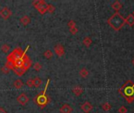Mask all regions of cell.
Listing matches in <instances>:
<instances>
[{
	"label": "cell",
	"instance_id": "cell-1",
	"mask_svg": "<svg viewBox=\"0 0 134 113\" xmlns=\"http://www.w3.org/2000/svg\"><path fill=\"white\" fill-rule=\"evenodd\" d=\"M107 23L114 31H119L126 24V18H124L118 12L113 14L107 21Z\"/></svg>",
	"mask_w": 134,
	"mask_h": 113
},
{
	"label": "cell",
	"instance_id": "cell-2",
	"mask_svg": "<svg viewBox=\"0 0 134 113\" xmlns=\"http://www.w3.org/2000/svg\"><path fill=\"white\" fill-rule=\"evenodd\" d=\"M48 85V82L47 83V87ZM47 87L43 92L40 93L39 94H37L36 97L34 98V102L36 104V105L41 108L43 109V108H45L51 101L49 96L47 94H46V90H47Z\"/></svg>",
	"mask_w": 134,
	"mask_h": 113
},
{
	"label": "cell",
	"instance_id": "cell-3",
	"mask_svg": "<svg viewBox=\"0 0 134 113\" xmlns=\"http://www.w3.org/2000/svg\"><path fill=\"white\" fill-rule=\"evenodd\" d=\"M25 52L22 51L21 47H17V48H15L10 54L8 55V56L6 58V61H11L14 63L15 61L21 59L23 56V55L25 54Z\"/></svg>",
	"mask_w": 134,
	"mask_h": 113
},
{
	"label": "cell",
	"instance_id": "cell-4",
	"mask_svg": "<svg viewBox=\"0 0 134 113\" xmlns=\"http://www.w3.org/2000/svg\"><path fill=\"white\" fill-rule=\"evenodd\" d=\"M32 6L37 9L40 14L43 15L47 12V3L44 0H35L32 2Z\"/></svg>",
	"mask_w": 134,
	"mask_h": 113
},
{
	"label": "cell",
	"instance_id": "cell-5",
	"mask_svg": "<svg viewBox=\"0 0 134 113\" xmlns=\"http://www.w3.org/2000/svg\"><path fill=\"white\" fill-rule=\"evenodd\" d=\"M27 51V50H26ZM26 51L25 53V54L22 56V66H21V68H23L25 72L28 70L32 65V61L31 59L29 58L28 55H26Z\"/></svg>",
	"mask_w": 134,
	"mask_h": 113
},
{
	"label": "cell",
	"instance_id": "cell-6",
	"mask_svg": "<svg viewBox=\"0 0 134 113\" xmlns=\"http://www.w3.org/2000/svg\"><path fill=\"white\" fill-rule=\"evenodd\" d=\"M17 103L19 104V105L24 106V105H26L27 104L29 103V97H28V95H27L26 93H22L20 94L18 97H17Z\"/></svg>",
	"mask_w": 134,
	"mask_h": 113
},
{
	"label": "cell",
	"instance_id": "cell-7",
	"mask_svg": "<svg viewBox=\"0 0 134 113\" xmlns=\"http://www.w3.org/2000/svg\"><path fill=\"white\" fill-rule=\"evenodd\" d=\"M12 15V11L8 7L5 6L1 10H0V17H1L3 20H8Z\"/></svg>",
	"mask_w": 134,
	"mask_h": 113
},
{
	"label": "cell",
	"instance_id": "cell-8",
	"mask_svg": "<svg viewBox=\"0 0 134 113\" xmlns=\"http://www.w3.org/2000/svg\"><path fill=\"white\" fill-rule=\"evenodd\" d=\"M54 51H55V54L58 56H59V58H62V56H64L66 53L64 46L62 44H56L55 46H54Z\"/></svg>",
	"mask_w": 134,
	"mask_h": 113
},
{
	"label": "cell",
	"instance_id": "cell-9",
	"mask_svg": "<svg viewBox=\"0 0 134 113\" xmlns=\"http://www.w3.org/2000/svg\"><path fill=\"white\" fill-rule=\"evenodd\" d=\"M80 108H81L82 111H84L85 113H89V111H91L93 109L92 105L90 102H88V101H85L83 105H81Z\"/></svg>",
	"mask_w": 134,
	"mask_h": 113
},
{
	"label": "cell",
	"instance_id": "cell-10",
	"mask_svg": "<svg viewBox=\"0 0 134 113\" xmlns=\"http://www.w3.org/2000/svg\"><path fill=\"white\" fill-rule=\"evenodd\" d=\"M60 113H72L73 112V108L71 105H68V104H64L60 109H59Z\"/></svg>",
	"mask_w": 134,
	"mask_h": 113
},
{
	"label": "cell",
	"instance_id": "cell-11",
	"mask_svg": "<svg viewBox=\"0 0 134 113\" xmlns=\"http://www.w3.org/2000/svg\"><path fill=\"white\" fill-rule=\"evenodd\" d=\"M72 91L74 93V95L77 96V97L80 96L83 93V92H84L83 88L81 87H80V86H75V87H74L73 89H72Z\"/></svg>",
	"mask_w": 134,
	"mask_h": 113
},
{
	"label": "cell",
	"instance_id": "cell-12",
	"mask_svg": "<svg viewBox=\"0 0 134 113\" xmlns=\"http://www.w3.org/2000/svg\"><path fill=\"white\" fill-rule=\"evenodd\" d=\"M20 22L24 25V26H27L29 25L30 23H31V18L27 16V15H25L23 16L21 19H20Z\"/></svg>",
	"mask_w": 134,
	"mask_h": 113
},
{
	"label": "cell",
	"instance_id": "cell-13",
	"mask_svg": "<svg viewBox=\"0 0 134 113\" xmlns=\"http://www.w3.org/2000/svg\"><path fill=\"white\" fill-rule=\"evenodd\" d=\"M13 86L15 87V89L19 90V89H21L22 87L24 86V82L21 79H16L13 83Z\"/></svg>",
	"mask_w": 134,
	"mask_h": 113
},
{
	"label": "cell",
	"instance_id": "cell-14",
	"mask_svg": "<svg viewBox=\"0 0 134 113\" xmlns=\"http://www.w3.org/2000/svg\"><path fill=\"white\" fill-rule=\"evenodd\" d=\"M126 24H128L129 26L134 25V14H129L126 18Z\"/></svg>",
	"mask_w": 134,
	"mask_h": 113
},
{
	"label": "cell",
	"instance_id": "cell-15",
	"mask_svg": "<svg viewBox=\"0 0 134 113\" xmlns=\"http://www.w3.org/2000/svg\"><path fill=\"white\" fill-rule=\"evenodd\" d=\"M112 8L114 9V10L116 11V13H118L120 9H121V7H122V5L120 3V2H118V1H115L113 4H112Z\"/></svg>",
	"mask_w": 134,
	"mask_h": 113
},
{
	"label": "cell",
	"instance_id": "cell-16",
	"mask_svg": "<svg viewBox=\"0 0 134 113\" xmlns=\"http://www.w3.org/2000/svg\"><path fill=\"white\" fill-rule=\"evenodd\" d=\"M13 71L14 72V73L17 75V76H22L25 72V71L21 68H14Z\"/></svg>",
	"mask_w": 134,
	"mask_h": 113
},
{
	"label": "cell",
	"instance_id": "cell-17",
	"mask_svg": "<svg viewBox=\"0 0 134 113\" xmlns=\"http://www.w3.org/2000/svg\"><path fill=\"white\" fill-rule=\"evenodd\" d=\"M88 74H89V72H88V71L87 70V68H81V69H80V71L79 72L80 76L81 77V78H84V79L88 77Z\"/></svg>",
	"mask_w": 134,
	"mask_h": 113
},
{
	"label": "cell",
	"instance_id": "cell-18",
	"mask_svg": "<svg viewBox=\"0 0 134 113\" xmlns=\"http://www.w3.org/2000/svg\"><path fill=\"white\" fill-rule=\"evenodd\" d=\"M92 43V40L90 37H85L83 39V44L86 46V47H89L91 46V44Z\"/></svg>",
	"mask_w": 134,
	"mask_h": 113
},
{
	"label": "cell",
	"instance_id": "cell-19",
	"mask_svg": "<svg viewBox=\"0 0 134 113\" xmlns=\"http://www.w3.org/2000/svg\"><path fill=\"white\" fill-rule=\"evenodd\" d=\"M34 79V87H36V88H39L41 85H42V79L40 78V77H35Z\"/></svg>",
	"mask_w": 134,
	"mask_h": 113
},
{
	"label": "cell",
	"instance_id": "cell-20",
	"mask_svg": "<svg viewBox=\"0 0 134 113\" xmlns=\"http://www.w3.org/2000/svg\"><path fill=\"white\" fill-rule=\"evenodd\" d=\"M53 52L51 51V50H45L44 51V53H43V56L45 58H47V59H51V58H53Z\"/></svg>",
	"mask_w": 134,
	"mask_h": 113
},
{
	"label": "cell",
	"instance_id": "cell-21",
	"mask_svg": "<svg viewBox=\"0 0 134 113\" xmlns=\"http://www.w3.org/2000/svg\"><path fill=\"white\" fill-rule=\"evenodd\" d=\"M10 46L9 45V44H6V43H5V44H3L2 46H1V50L4 53H7L10 50Z\"/></svg>",
	"mask_w": 134,
	"mask_h": 113
},
{
	"label": "cell",
	"instance_id": "cell-22",
	"mask_svg": "<svg viewBox=\"0 0 134 113\" xmlns=\"http://www.w3.org/2000/svg\"><path fill=\"white\" fill-rule=\"evenodd\" d=\"M55 11V6L51 4H47V12H48L49 13H53Z\"/></svg>",
	"mask_w": 134,
	"mask_h": 113
},
{
	"label": "cell",
	"instance_id": "cell-23",
	"mask_svg": "<svg viewBox=\"0 0 134 113\" xmlns=\"http://www.w3.org/2000/svg\"><path fill=\"white\" fill-rule=\"evenodd\" d=\"M33 68L35 71L36 72H40L41 69H42V65L40 62H35L33 65Z\"/></svg>",
	"mask_w": 134,
	"mask_h": 113
},
{
	"label": "cell",
	"instance_id": "cell-24",
	"mask_svg": "<svg viewBox=\"0 0 134 113\" xmlns=\"http://www.w3.org/2000/svg\"><path fill=\"white\" fill-rule=\"evenodd\" d=\"M26 85L29 88H32L34 87V79H29L26 81Z\"/></svg>",
	"mask_w": 134,
	"mask_h": 113
},
{
	"label": "cell",
	"instance_id": "cell-25",
	"mask_svg": "<svg viewBox=\"0 0 134 113\" xmlns=\"http://www.w3.org/2000/svg\"><path fill=\"white\" fill-rule=\"evenodd\" d=\"M102 108L104 110V111H109V110H111V105H110L109 103H105V104H103V105H102Z\"/></svg>",
	"mask_w": 134,
	"mask_h": 113
},
{
	"label": "cell",
	"instance_id": "cell-26",
	"mask_svg": "<svg viewBox=\"0 0 134 113\" xmlns=\"http://www.w3.org/2000/svg\"><path fill=\"white\" fill-rule=\"evenodd\" d=\"M5 66H6V67L10 69V70H13L14 68V63L11 62V61H6V64H5Z\"/></svg>",
	"mask_w": 134,
	"mask_h": 113
},
{
	"label": "cell",
	"instance_id": "cell-27",
	"mask_svg": "<svg viewBox=\"0 0 134 113\" xmlns=\"http://www.w3.org/2000/svg\"><path fill=\"white\" fill-rule=\"evenodd\" d=\"M0 71H1L3 74H9V73H10V70L9 69V68L6 67V66H5V65L3 66V67L1 68Z\"/></svg>",
	"mask_w": 134,
	"mask_h": 113
},
{
	"label": "cell",
	"instance_id": "cell-28",
	"mask_svg": "<svg viewBox=\"0 0 134 113\" xmlns=\"http://www.w3.org/2000/svg\"><path fill=\"white\" fill-rule=\"evenodd\" d=\"M77 32H78V28H77V26L69 28V32H70L71 34H72V35H76V34L77 33Z\"/></svg>",
	"mask_w": 134,
	"mask_h": 113
},
{
	"label": "cell",
	"instance_id": "cell-29",
	"mask_svg": "<svg viewBox=\"0 0 134 113\" xmlns=\"http://www.w3.org/2000/svg\"><path fill=\"white\" fill-rule=\"evenodd\" d=\"M68 27H69V28H71V27H76V22L74 21H73V20H70L69 22H68Z\"/></svg>",
	"mask_w": 134,
	"mask_h": 113
},
{
	"label": "cell",
	"instance_id": "cell-30",
	"mask_svg": "<svg viewBox=\"0 0 134 113\" xmlns=\"http://www.w3.org/2000/svg\"><path fill=\"white\" fill-rule=\"evenodd\" d=\"M127 111H128V110L125 106H121L118 109L119 113H127Z\"/></svg>",
	"mask_w": 134,
	"mask_h": 113
},
{
	"label": "cell",
	"instance_id": "cell-31",
	"mask_svg": "<svg viewBox=\"0 0 134 113\" xmlns=\"http://www.w3.org/2000/svg\"><path fill=\"white\" fill-rule=\"evenodd\" d=\"M0 113H7V111L2 107H0Z\"/></svg>",
	"mask_w": 134,
	"mask_h": 113
},
{
	"label": "cell",
	"instance_id": "cell-32",
	"mask_svg": "<svg viewBox=\"0 0 134 113\" xmlns=\"http://www.w3.org/2000/svg\"><path fill=\"white\" fill-rule=\"evenodd\" d=\"M132 64L134 65V58H133V60H132Z\"/></svg>",
	"mask_w": 134,
	"mask_h": 113
},
{
	"label": "cell",
	"instance_id": "cell-33",
	"mask_svg": "<svg viewBox=\"0 0 134 113\" xmlns=\"http://www.w3.org/2000/svg\"></svg>",
	"mask_w": 134,
	"mask_h": 113
}]
</instances>
